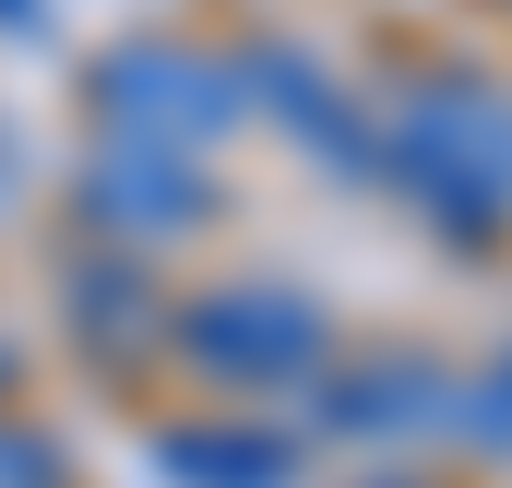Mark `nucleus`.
I'll use <instances>...</instances> for the list:
<instances>
[{
  "label": "nucleus",
  "mask_w": 512,
  "mask_h": 488,
  "mask_svg": "<svg viewBox=\"0 0 512 488\" xmlns=\"http://www.w3.org/2000/svg\"><path fill=\"white\" fill-rule=\"evenodd\" d=\"M453 441L512 453V346H501V369H477V381H465V429H453Z\"/></svg>",
  "instance_id": "nucleus-8"
},
{
  "label": "nucleus",
  "mask_w": 512,
  "mask_h": 488,
  "mask_svg": "<svg viewBox=\"0 0 512 488\" xmlns=\"http://www.w3.org/2000/svg\"><path fill=\"white\" fill-rule=\"evenodd\" d=\"M155 465L167 488H286L298 453L274 429H239V417H203V429H155Z\"/></svg>",
  "instance_id": "nucleus-7"
},
{
  "label": "nucleus",
  "mask_w": 512,
  "mask_h": 488,
  "mask_svg": "<svg viewBox=\"0 0 512 488\" xmlns=\"http://www.w3.org/2000/svg\"><path fill=\"white\" fill-rule=\"evenodd\" d=\"M334 346V322L286 286H215L191 310H167V358L191 381H227V393H274V381H310Z\"/></svg>",
  "instance_id": "nucleus-3"
},
{
  "label": "nucleus",
  "mask_w": 512,
  "mask_h": 488,
  "mask_svg": "<svg viewBox=\"0 0 512 488\" xmlns=\"http://www.w3.org/2000/svg\"><path fill=\"white\" fill-rule=\"evenodd\" d=\"M0 393H12V346H0Z\"/></svg>",
  "instance_id": "nucleus-10"
},
{
  "label": "nucleus",
  "mask_w": 512,
  "mask_h": 488,
  "mask_svg": "<svg viewBox=\"0 0 512 488\" xmlns=\"http://www.w3.org/2000/svg\"><path fill=\"white\" fill-rule=\"evenodd\" d=\"M72 215L96 250H167L191 227H215V167L191 143H131V131H96L84 167H72Z\"/></svg>",
  "instance_id": "nucleus-2"
},
{
  "label": "nucleus",
  "mask_w": 512,
  "mask_h": 488,
  "mask_svg": "<svg viewBox=\"0 0 512 488\" xmlns=\"http://www.w3.org/2000/svg\"><path fill=\"white\" fill-rule=\"evenodd\" d=\"M393 179L417 191V215L453 250H501L512 227V96L489 84H417L393 120Z\"/></svg>",
  "instance_id": "nucleus-1"
},
{
  "label": "nucleus",
  "mask_w": 512,
  "mask_h": 488,
  "mask_svg": "<svg viewBox=\"0 0 512 488\" xmlns=\"http://www.w3.org/2000/svg\"><path fill=\"white\" fill-rule=\"evenodd\" d=\"M322 429L334 441H453L465 429V381L441 358H358L322 393Z\"/></svg>",
  "instance_id": "nucleus-6"
},
{
  "label": "nucleus",
  "mask_w": 512,
  "mask_h": 488,
  "mask_svg": "<svg viewBox=\"0 0 512 488\" xmlns=\"http://www.w3.org/2000/svg\"><path fill=\"white\" fill-rule=\"evenodd\" d=\"M84 108L96 131H131V143H215V131L239 120V72H215L203 48H167V36H131L108 48L96 72H84Z\"/></svg>",
  "instance_id": "nucleus-4"
},
{
  "label": "nucleus",
  "mask_w": 512,
  "mask_h": 488,
  "mask_svg": "<svg viewBox=\"0 0 512 488\" xmlns=\"http://www.w3.org/2000/svg\"><path fill=\"white\" fill-rule=\"evenodd\" d=\"M239 96H251L274 131H298L334 179H370V167H393V131H370L334 84H322V60H298V48H251L239 60Z\"/></svg>",
  "instance_id": "nucleus-5"
},
{
  "label": "nucleus",
  "mask_w": 512,
  "mask_h": 488,
  "mask_svg": "<svg viewBox=\"0 0 512 488\" xmlns=\"http://www.w3.org/2000/svg\"><path fill=\"white\" fill-rule=\"evenodd\" d=\"M0 488H72V465H60L36 429H0Z\"/></svg>",
  "instance_id": "nucleus-9"
}]
</instances>
